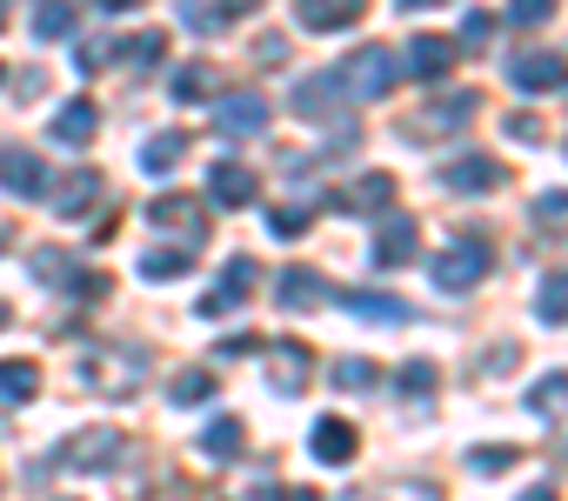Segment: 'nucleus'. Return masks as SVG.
Instances as JSON below:
<instances>
[{"mask_svg":"<svg viewBox=\"0 0 568 501\" xmlns=\"http://www.w3.org/2000/svg\"><path fill=\"white\" fill-rule=\"evenodd\" d=\"M148 375H154V355H148L141 341H101V348H88V361H81V381H88L101 401H134V395L148 388Z\"/></svg>","mask_w":568,"mask_h":501,"instance_id":"1","label":"nucleus"},{"mask_svg":"<svg viewBox=\"0 0 568 501\" xmlns=\"http://www.w3.org/2000/svg\"><path fill=\"white\" fill-rule=\"evenodd\" d=\"M121 448H128L121 428H114V421H94V428H74V434L41 461V474H101V468H114Z\"/></svg>","mask_w":568,"mask_h":501,"instance_id":"2","label":"nucleus"},{"mask_svg":"<svg viewBox=\"0 0 568 501\" xmlns=\"http://www.w3.org/2000/svg\"><path fill=\"white\" fill-rule=\"evenodd\" d=\"M428 282H435L442 295H468V288H481V282H488V241H481V234L448 241L442 255L428 262Z\"/></svg>","mask_w":568,"mask_h":501,"instance_id":"3","label":"nucleus"},{"mask_svg":"<svg viewBox=\"0 0 568 501\" xmlns=\"http://www.w3.org/2000/svg\"><path fill=\"white\" fill-rule=\"evenodd\" d=\"M335 88H342L348 101H382V94L395 88V54H388V48H375V41H368V48H355V54L335 68Z\"/></svg>","mask_w":568,"mask_h":501,"instance_id":"4","label":"nucleus"},{"mask_svg":"<svg viewBox=\"0 0 568 501\" xmlns=\"http://www.w3.org/2000/svg\"><path fill=\"white\" fill-rule=\"evenodd\" d=\"M101 201H108V174H101V167H74V174L48 181V207H54L61 221H88Z\"/></svg>","mask_w":568,"mask_h":501,"instance_id":"5","label":"nucleus"},{"mask_svg":"<svg viewBox=\"0 0 568 501\" xmlns=\"http://www.w3.org/2000/svg\"><path fill=\"white\" fill-rule=\"evenodd\" d=\"M148 227H161V234L201 247V241H207V201H194V194H154V201H148Z\"/></svg>","mask_w":568,"mask_h":501,"instance_id":"6","label":"nucleus"},{"mask_svg":"<svg viewBox=\"0 0 568 501\" xmlns=\"http://www.w3.org/2000/svg\"><path fill=\"white\" fill-rule=\"evenodd\" d=\"M261 355H267V388H274V395H302V388H308V375H315V355H308L295 335L267 341Z\"/></svg>","mask_w":568,"mask_h":501,"instance_id":"7","label":"nucleus"},{"mask_svg":"<svg viewBox=\"0 0 568 501\" xmlns=\"http://www.w3.org/2000/svg\"><path fill=\"white\" fill-rule=\"evenodd\" d=\"M207 201H221V207H254V201H261V174H254L247 161L221 154V161L207 167Z\"/></svg>","mask_w":568,"mask_h":501,"instance_id":"8","label":"nucleus"},{"mask_svg":"<svg viewBox=\"0 0 568 501\" xmlns=\"http://www.w3.org/2000/svg\"><path fill=\"white\" fill-rule=\"evenodd\" d=\"M254 282H261V268H254L247 255H227V268H221V288H207V295H201V321H221V315H234V308H241V295H254Z\"/></svg>","mask_w":568,"mask_h":501,"instance_id":"9","label":"nucleus"},{"mask_svg":"<svg viewBox=\"0 0 568 501\" xmlns=\"http://www.w3.org/2000/svg\"><path fill=\"white\" fill-rule=\"evenodd\" d=\"M508 81H515L521 94H548V88H568V61H561L555 48H528V54L508 61Z\"/></svg>","mask_w":568,"mask_h":501,"instance_id":"10","label":"nucleus"},{"mask_svg":"<svg viewBox=\"0 0 568 501\" xmlns=\"http://www.w3.org/2000/svg\"><path fill=\"white\" fill-rule=\"evenodd\" d=\"M267 121H274V108H267L254 88H234V94L214 101V127H221V134H267Z\"/></svg>","mask_w":568,"mask_h":501,"instance_id":"11","label":"nucleus"},{"mask_svg":"<svg viewBox=\"0 0 568 501\" xmlns=\"http://www.w3.org/2000/svg\"><path fill=\"white\" fill-rule=\"evenodd\" d=\"M0 187L14 201H41L48 194V161L34 147H0Z\"/></svg>","mask_w":568,"mask_h":501,"instance_id":"12","label":"nucleus"},{"mask_svg":"<svg viewBox=\"0 0 568 501\" xmlns=\"http://www.w3.org/2000/svg\"><path fill=\"white\" fill-rule=\"evenodd\" d=\"M501 181H508V167H501L495 154H462V161L442 167V187H448V194H495Z\"/></svg>","mask_w":568,"mask_h":501,"instance_id":"13","label":"nucleus"},{"mask_svg":"<svg viewBox=\"0 0 568 501\" xmlns=\"http://www.w3.org/2000/svg\"><path fill=\"white\" fill-rule=\"evenodd\" d=\"M274 301L288 308V315H315V308L335 301V288H328V275H315V268H288V275L274 282Z\"/></svg>","mask_w":568,"mask_h":501,"instance_id":"14","label":"nucleus"},{"mask_svg":"<svg viewBox=\"0 0 568 501\" xmlns=\"http://www.w3.org/2000/svg\"><path fill=\"white\" fill-rule=\"evenodd\" d=\"M308 448H315V461L348 468V461H355V448H362V434H355V421H348V415H322V421L308 428Z\"/></svg>","mask_w":568,"mask_h":501,"instance_id":"15","label":"nucleus"},{"mask_svg":"<svg viewBox=\"0 0 568 501\" xmlns=\"http://www.w3.org/2000/svg\"><path fill=\"white\" fill-rule=\"evenodd\" d=\"M94 134H101V108H94L88 94H74V101L48 121V141H54V147H88Z\"/></svg>","mask_w":568,"mask_h":501,"instance_id":"16","label":"nucleus"},{"mask_svg":"<svg viewBox=\"0 0 568 501\" xmlns=\"http://www.w3.org/2000/svg\"><path fill=\"white\" fill-rule=\"evenodd\" d=\"M415 247H422V227H415L408 214H388L382 234H375V268H408Z\"/></svg>","mask_w":568,"mask_h":501,"instance_id":"17","label":"nucleus"},{"mask_svg":"<svg viewBox=\"0 0 568 501\" xmlns=\"http://www.w3.org/2000/svg\"><path fill=\"white\" fill-rule=\"evenodd\" d=\"M368 14V0H295V21L315 28V34H342Z\"/></svg>","mask_w":568,"mask_h":501,"instance_id":"18","label":"nucleus"},{"mask_svg":"<svg viewBox=\"0 0 568 501\" xmlns=\"http://www.w3.org/2000/svg\"><path fill=\"white\" fill-rule=\"evenodd\" d=\"M462 121H475V94H442L408 121V134H455Z\"/></svg>","mask_w":568,"mask_h":501,"instance_id":"19","label":"nucleus"},{"mask_svg":"<svg viewBox=\"0 0 568 501\" xmlns=\"http://www.w3.org/2000/svg\"><path fill=\"white\" fill-rule=\"evenodd\" d=\"M455 41L448 34H422V41H408V68H415V81H442L448 68H455Z\"/></svg>","mask_w":568,"mask_h":501,"instance_id":"20","label":"nucleus"},{"mask_svg":"<svg viewBox=\"0 0 568 501\" xmlns=\"http://www.w3.org/2000/svg\"><path fill=\"white\" fill-rule=\"evenodd\" d=\"M342 308H348V315H362V321H382V328H402V321L415 315L402 295H375V288H355V295H342Z\"/></svg>","mask_w":568,"mask_h":501,"instance_id":"21","label":"nucleus"},{"mask_svg":"<svg viewBox=\"0 0 568 501\" xmlns=\"http://www.w3.org/2000/svg\"><path fill=\"white\" fill-rule=\"evenodd\" d=\"M181 161H187V134L181 127H161V134L141 141V174H174Z\"/></svg>","mask_w":568,"mask_h":501,"instance_id":"22","label":"nucleus"},{"mask_svg":"<svg viewBox=\"0 0 568 501\" xmlns=\"http://www.w3.org/2000/svg\"><path fill=\"white\" fill-rule=\"evenodd\" d=\"M207 461H234L241 448H247V428H241V415H214L207 428H201V441H194Z\"/></svg>","mask_w":568,"mask_h":501,"instance_id":"23","label":"nucleus"},{"mask_svg":"<svg viewBox=\"0 0 568 501\" xmlns=\"http://www.w3.org/2000/svg\"><path fill=\"white\" fill-rule=\"evenodd\" d=\"M41 395V368L34 361H0V408H28Z\"/></svg>","mask_w":568,"mask_h":501,"instance_id":"24","label":"nucleus"},{"mask_svg":"<svg viewBox=\"0 0 568 501\" xmlns=\"http://www.w3.org/2000/svg\"><path fill=\"white\" fill-rule=\"evenodd\" d=\"M388 201H395V174H362V181L342 194L348 214H388Z\"/></svg>","mask_w":568,"mask_h":501,"instance_id":"25","label":"nucleus"},{"mask_svg":"<svg viewBox=\"0 0 568 501\" xmlns=\"http://www.w3.org/2000/svg\"><path fill=\"white\" fill-rule=\"evenodd\" d=\"M181 275H194V255H187V247H148V255H141V282H181Z\"/></svg>","mask_w":568,"mask_h":501,"instance_id":"26","label":"nucleus"},{"mask_svg":"<svg viewBox=\"0 0 568 501\" xmlns=\"http://www.w3.org/2000/svg\"><path fill=\"white\" fill-rule=\"evenodd\" d=\"M288 108H295L302 121H328V114H335V74H315V81H302V88L288 94Z\"/></svg>","mask_w":568,"mask_h":501,"instance_id":"27","label":"nucleus"},{"mask_svg":"<svg viewBox=\"0 0 568 501\" xmlns=\"http://www.w3.org/2000/svg\"><path fill=\"white\" fill-rule=\"evenodd\" d=\"M528 415H541V421H561L568 415V368H555V375H541L528 388Z\"/></svg>","mask_w":568,"mask_h":501,"instance_id":"28","label":"nucleus"},{"mask_svg":"<svg viewBox=\"0 0 568 501\" xmlns=\"http://www.w3.org/2000/svg\"><path fill=\"white\" fill-rule=\"evenodd\" d=\"M81 275H88V268H74V255H68V247H41V255H34V282L81 288Z\"/></svg>","mask_w":568,"mask_h":501,"instance_id":"29","label":"nucleus"},{"mask_svg":"<svg viewBox=\"0 0 568 501\" xmlns=\"http://www.w3.org/2000/svg\"><path fill=\"white\" fill-rule=\"evenodd\" d=\"M168 395H174L181 408H194V401H214V395H221V381H214L207 368H181V375L168 381Z\"/></svg>","mask_w":568,"mask_h":501,"instance_id":"30","label":"nucleus"},{"mask_svg":"<svg viewBox=\"0 0 568 501\" xmlns=\"http://www.w3.org/2000/svg\"><path fill=\"white\" fill-rule=\"evenodd\" d=\"M535 315H541L548 328H568V275H548V282L535 288Z\"/></svg>","mask_w":568,"mask_h":501,"instance_id":"31","label":"nucleus"},{"mask_svg":"<svg viewBox=\"0 0 568 501\" xmlns=\"http://www.w3.org/2000/svg\"><path fill=\"white\" fill-rule=\"evenodd\" d=\"M207 88H214V68H207V61H187V68H174V81H168L174 101H207Z\"/></svg>","mask_w":568,"mask_h":501,"instance_id":"32","label":"nucleus"},{"mask_svg":"<svg viewBox=\"0 0 568 501\" xmlns=\"http://www.w3.org/2000/svg\"><path fill=\"white\" fill-rule=\"evenodd\" d=\"M375 381H382L375 361H362V355H342V361H335V388H342V395H368Z\"/></svg>","mask_w":568,"mask_h":501,"instance_id":"33","label":"nucleus"},{"mask_svg":"<svg viewBox=\"0 0 568 501\" xmlns=\"http://www.w3.org/2000/svg\"><path fill=\"white\" fill-rule=\"evenodd\" d=\"M34 34H41V41L74 34V8H68V0H41V8H34Z\"/></svg>","mask_w":568,"mask_h":501,"instance_id":"34","label":"nucleus"},{"mask_svg":"<svg viewBox=\"0 0 568 501\" xmlns=\"http://www.w3.org/2000/svg\"><path fill=\"white\" fill-rule=\"evenodd\" d=\"M121 61H134V68H161V61H168V34H128V41H121Z\"/></svg>","mask_w":568,"mask_h":501,"instance_id":"35","label":"nucleus"},{"mask_svg":"<svg viewBox=\"0 0 568 501\" xmlns=\"http://www.w3.org/2000/svg\"><path fill=\"white\" fill-rule=\"evenodd\" d=\"M435 388H442L435 361H408L402 368V401H435Z\"/></svg>","mask_w":568,"mask_h":501,"instance_id":"36","label":"nucleus"},{"mask_svg":"<svg viewBox=\"0 0 568 501\" xmlns=\"http://www.w3.org/2000/svg\"><path fill=\"white\" fill-rule=\"evenodd\" d=\"M521 461V448H508V441H481V448H468V468L475 474H501V468H515Z\"/></svg>","mask_w":568,"mask_h":501,"instance_id":"37","label":"nucleus"},{"mask_svg":"<svg viewBox=\"0 0 568 501\" xmlns=\"http://www.w3.org/2000/svg\"><path fill=\"white\" fill-rule=\"evenodd\" d=\"M375 501H442V488H435V481H422V474H402V481H382V488H375Z\"/></svg>","mask_w":568,"mask_h":501,"instance_id":"38","label":"nucleus"},{"mask_svg":"<svg viewBox=\"0 0 568 501\" xmlns=\"http://www.w3.org/2000/svg\"><path fill=\"white\" fill-rule=\"evenodd\" d=\"M308 221H315V201H308V207H267V227H274L281 241H295Z\"/></svg>","mask_w":568,"mask_h":501,"instance_id":"39","label":"nucleus"},{"mask_svg":"<svg viewBox=\"0 0 568 501\" xmlns=\"http://www.w3.org/2000/svg\"><path fill=\"white\" fill-rule=\"evenodd\" d=\"M108 61H121L114 41H81V48H74V68H81V74H101Z\"/></svg>","mask_w":568,"mask_h":501,"instance_id":"40","label":"nucleus"},{"mask_svg":"<svg viewBox=\"0 0 568 501\" xmlns=\"http://www.w3.org/2000/svg\"><path fill=\"white\" fill-rule=\"evenodd\" d=\"M548 14H555V0H508V21L515 28H541Z\"/></svg>","mask_w":568,"mask_h":501,"instance_id":"41","label":"nucleus"},{"mask_svg":"<svg viewBox=\"0 0 568 501\" xmlns=\"http://www.w3.org/2000/svg\"><path fill=\"white\" fill-rule=\"evenodd\" d=\"M181 21H187V28H207V34H214V28H221L227 14L214 8V0H181Z\"/></svg>","mask_w":568,"mask_h":501,"instance_id":"42","label":"nucleus"},{"mask_svg":"<svg viewBox=\"0 0 568 501\" xmlns=\"http://www.w3.org/2000/svg\"><path fill=\"white\" fill-rule=\"evenodd\" d=\"M488 34H495V14H481V8H468V21H462V41H455V48H481Z\"/></svg>","mask_w":568,"mask_h":501,"instance_id":"43","label":"nucleus"},{"mask_svg":"<svg viewBox=\"0 0 568 501\" xmlns=\"http://www.w3.org/2000/svg\"><path fill=\"white\" fill-rule=\"evenodd\" d=\"M541 134H548V127H541V114H508V141H528V147H535Z\"/></svg>","mask_w":568,"mask_h":501,"instance_id":"44","label":"nucleus"},{"mask_svg":"<svg viewBox=\"0 0 568 501\" xmlns=\"http://www.w3.org/2000/svg\"><path fill=\"white\" fill-rule=\"evenodd\" d=\"M254 54H261V68H281V61H288V41H281V34H261Z\"/></svg>","mask_w":568,"mask_h":501,"instance_id":"45","label":"nucleus"},{"mask_svg":"<svg viewBox=\"0 0 568 501\" xmlns=\"http://www.w3.org/2000/svg\"><path fill=\"white\" fill-rule=\"evenodd\" d=\"M535 214H541V221H561V214H568V194H561V187H548V194L535 201Z\"/></svg>","mask_w":568,"mask_h":501,"instance_id":"46","label":"nucleus"},{"mask_svg":"<svg viewBox=\"0 0 568 501\" xmlns=\"http://www.w3.org/2000/svg\"><path fill=\"white\" fill-rule=\"evenodd\" d=\"M515 501H561V494H555V488H548V481H535V488H521V494H515Z\"/></svg>","mask_w":568,"mask_h":501,"instance_id":"47","label":"nucleus"},{"mask_svg":"<svg viewBox=\"0 0 568 501\" xmlns=\"http://www.w3.org/2000/svg\"><path fill=\"white\" fill-rule=\"evenodd\" d=\"M274 501H322L315 488H274Z\"/></svg>","mask_w":568,"mask_h":501,"instance_id":"48","label":"nucleus"},{"mask_svg":"<svg viewBox=\"0 0 568 501\" xmlns=\"http://www.w3.org/2000/svg\"><path fill=\"white\" fill-rule=\"evenodd\" d=\"M214 8H221V14H254L261 0H214Z\"/></svg>","mask_w":568,"mask_h":501,"instance_id":"49","label":"nucleus"},{"mask_svg":"<svg viewBox=\"0 0 568 501\" xmlns=\"http://www.w3.org/2000/svg\"><path fill=\"white\" fill-rule=\"evenodd\" d=\"M402 14H422V8H448V0H395Z\"/></svg>","mask_w":568,"mask_h":501,"instance_id":"50","label":"nucleus"},{"mask_svg":"<svg viewBox=\"0 0 568 501\" xmlns=\"http://www.w3.org/2000/svg\"><path fill=\"white\" fill-rule=\"evenodd\" d=\"M101 8H108V14H134V8H141V0H101Z\"/></svg>","mask_w":568,"mask_h":501,"instance_id":"51","label":"nucleus"},{"mask_svg":"<svg viewBox=\"0 0 568 501\" xmlns=\"http://www.w3.org/2000/svg\"><path fill=\"white\" fill-rule=\"evenodd\" d=\"M8 241H14V227H8V221H0V247H8Z\"/></svg>","mask_w":568,"mask_h":501,"instance_id":"52","label":"nucleus"},{"mask_svg":"<svg viewBox=\"0 0 568 501\" xmlns=\"http://www.w3.org/2000/svg\"><path fill=\"white\" fill-rule=\"evenodd\" d=\"M8 321H14V315H8V301H0V328H8Z\"/></svg>","mask_w":568,"mask_h":501,"instance_id":"53","label":"nucleus"},{"mask_svg":"<svg viewBox=\"0 0 568 501\" xmlns=\"http://www.w3.org/2000/svg\"><path fill=\"white\" fill-rule=\"evenodd\" d=\"M0 81H8V68H0Z\"/></svg>","mask_w":568,"mask_h":501,"instance_id":"54","label":"nucleus"},{"mask_svg":"<svg viewBox=\"0 0 568 501\" xmlns=\"http://www.w3.org/2000/svg\"><path fill=\"white\" fill-rule=\"evenodd\" d=\"M0 21H8V14H0Z\"/></svg>","mask_w":568,"mask_h":501,"instance_id":"55","label":"nucleus"}]
</instances>
